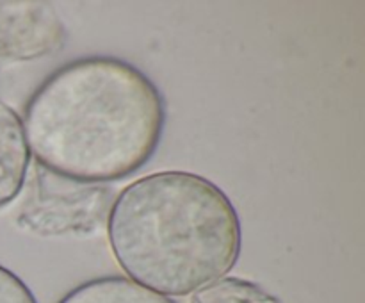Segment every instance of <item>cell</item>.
Listing matches in <instances>:
<instances>
[{
    "instance_id": "5b68a950",
    "label": "cell",
    "mask_w": 365,
    "mask_h": 303,
    "mask_svg": "<svg viewBox=\"0 0 365 303\" xmlns=\"http://www.w3.org/2000/svg\"><path fill=\"white\" fill-rule=\"evenodd\" d=\"M59 303H175L125 277H100L71 289Z\"/></svg>"
},
{
    "instance_id": "8992f818",
    "label": "cell",
    "mask_w": 365,
    "mask_h": 303,
    "mask_svg": "<svg viewBox=\"0 0 365 303\" xmlns=\"http://www.w3.org/2000/svg\"><path fill=\"white\" fill-rule=\"evenodd\" d=\"M191 303H282L255 282L225 277L195 292Z\"/></svg>"
},
{
    "instance_id": "6da1fadb",
    "label": "cell",
    "mask_w": 365,
    "mask_h": 303,
    "mask_svg": "<svg viewBox=\"0 0 365 303\" xmlns=\"http://www.w3.org/2000/svg\"><path fill=\"white\" fill-rule=\"evenodd\" d=\"M164 125L166 103L152 78L109 56L57 68L32 93L21 121L29 153L43 170L89 185L141 170Z\"/></svg>"
},
{
    "instance_id": "277c9868",
    "label": "cell",
    "mask_w": 365,
    "mask_h": 303,
    "mask_svg": "<svg viewBox=\"0 0 365 303\" xmlns=\"http://www.w3.org/2000/svg\"><path fill=\"white\" fill-rule=\"evenodd\" d=\"M31 153L21 120L13 107L0 100V207L20 195L27 177Z\"/></svg>"
},
{
    "instance_id": "7a4b0ae2",
    "label": "cell",
    "mask_w": 365,
    "mask_h": 303,
    "mask_svg": "<svg viewBox=\"0 0 365 303\" xmlns=\"http://www.w3.org/2000/svg\"><path fill=\"white\" fill-rule=\"evenodd\" d=\"M114 259L132 282L187 296L237 264L241 220L227 192L191 171H157L128 184L107 220Z\"/></svg>"
},
{
    "instance_id": "52a82bcc",
    "label": "cell",
    "mask_w": 365,
    "mask_h": 303,
    "mask_svg": "<svg viewBox=\"0 0 365 303\" xmlns=\"http://www.w3.org/2000/svg\"><path fill=\"white\" fill-rule=\"evenodd\" d=\"M0 303H38L31 289L13 271L0 266Z\"/></svg>"
},
{
    "instance_id": "3957f363",
    "label": "cell",
    "mask_w": 365,
    "mask_h": 303,
    "mask_svg": "<svg viewBox=\"0 0 365 303\" xmlns=\"http://www.w3.org/2000/svg\"><path fill=\"white\" fill-rule=\"evenodd\" d=\"M107 209V191L78 184L39 168L34 191L21 212V223L39 234L89 232L98 227Z\"/></svg>"
}]
</instances>
